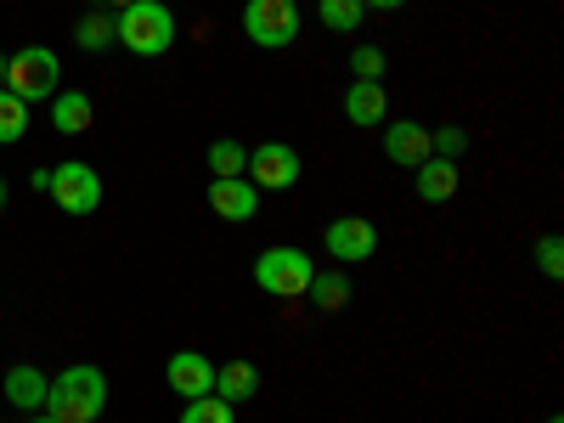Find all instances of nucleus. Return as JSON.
<instances>
[{
	"label": "nucleus",
	"instance_id": "obj_1",
	"mask_svg": "<svg viewBox=\"0 0 564 423\" xmlns=\"http://www.w3.org/2000/svg\"><path fill=\"white\" fill-rule=\"evenodd\" d=\"M175 34L181 29L164 0H130L124 12H113V45H124L130 57H164Z\"/></svg>",
	"mask_w": 564,
	"mask_h": 423
},
{
	"label": "nucleus",
	"instance_id": "obj_2",
	"mask_svg": "<svg viewBox=\"0 0 564 423\" xmlns=\"http://www.w3.org/2000/svg\"><path fill=\"white\" fill-rule=\"evenodd\" d=\"M108 406V379L102 367H68L52 379V390H45V412H52L57 423H97Z\"/></svg>",
	"mask_w": 564,
	"mask_h": 423
},
{
	"label": "nucleus",
	"instance_id": "obj_3",
	"mask_svg": "<svg viewBox=\"0 0 564 423\" xmlns=\"http://www.w3.org/2000/svg\"><path fill=\"white\" fill-rule=\"evenodd\" d=\"M0 90H12L18 102H52L57 90H63V57L52 52V45H23V52L7 57V85Z\"/></svg>",
	"mask_w": 564,
	"mask_h": 423
},
{
	"label": "nucleus",
	"instance_id": "obj_4",
	"mask_svg": "<svg viewBox=\"0 0 564 423\" xmlns=\"http://www.w3.org/2000/svg\"><path fill=\"white\" fill-rule=\"evenodd\" d=\"M311 276H316V265H311V254L294 249V243H276V249H265V254L254 260V289L271 294V300H305Z\"/></svg>",
	"mask_w": 564,
	"mask_h": 423
},
{
	"label": "nucleus",
	"instance_id": "obj_5",
	"mask_svg": "<svg viewBox=\"0 0 564 423\" xmlns=\"http://www.w3.org/2000/svg\"><path fill=\"white\" fill-rule=\"evenodd\" d=\"M243 34L260 52H282L300 40V0H249L243 7Z\"/></svg>",
	"mask_w": 564,
	"mask_h": 423
},
{
	"label": "nucleus",
	"instance_id": "obj_6",
	"mask_svg": "<svg viewBox=\"0 0 564 423\" xmlns=\"http://www.w3.org/2000/svg\"><path fill=\"white\" fill-rule=\"evenodd\" d=\"M45 193H52V204L63 215H97L102 209V175L79 159H68V164H52V186Z\"/></svg>",
	"mask_w": 564,
	"mask_h": 423
},
{
	"label": "nucleus",
	"instance_id": "obj_7",
	"mask_svg": "<svg viewBox=\"0 0 564 423\" xmlns=\"http://www.w3.org/2000/svg\"><path fill=\"white\" fill-rule=\"evenodd\" d=\"M243 175L260 186V193H289V186H300L305 164H300V153L289 148V141H260V148L249 153V164H243Z\"/></svg>",
	"mask_w": 564,
	"mask_h": 423
},
{
	"label": "nucleus",
	"instance_id": "obj_8",
	"mask_svg": "<svg viewBox=\"0 0 564 423\" xmlns=\"http://www.w3.org/2000/svg\"><path fill=\"white\" fill-rule=\"evenodd\" d=\"M322 249L334 260H345V265H361V260L379 254V226H372L367 215H339V220H327Z\"/></svg>",
	"mask_w": 564,
	"mask_h": 423
},
{
	"label": "nucleus",
	"instance_id": "obj_9",
	"mask_svg": "<svg viewBox=\"0 0 564 423\" xmlns=\"http://www.w3.org/2000/svg\"><path fill=\"white\" fill-rule=\"evenodd\" d=\"M209 209H215L220 220H231V226H243V220H254V209H260V186H254L249 175L209 181Z\"/></svg>",
	"mask_w": 564,
	"mask_h": 423
},
{
	"label": "nucleus",
	"instance_id": "obj_10",
	"mask_svg": "<svg viewBox=\"0 0 564 423\" xmlns=\"http://www.w3.org/2000/svg\"><path fill=\"white\" fill-rule=\"evenodd\" d=\"M430 124H417V119H395L384 124V159L401 164V170H417L423 159H430Z\"/></svg>",
	"mask_w": 564,
	"mask_h": 423
},
{
	"label": "nucleus",
	"instance_id": "obj_11",
	"mask_svg": "<svg viewBox=\"0 0 564 423\" xmlns=\"http://www.w3.org/2000/svg\"><path fill=\"white\" fill-rule=\"evenodd\" d=\"M170 390L198 401V395H215V361L204 350H175L170 356Z\"/></svg>",
	"mask_w": 564,
	"mask_h": 423
},
{
	"label": "nucleus",
	"instance_id": "obj_12",
	"mask_svg": "<svg viewBox=\"0 0 564 423\" xmlns=\"http://www.w3.org/2000/svg\"><path fill=\"white\" fill-rule=\"evenodd\" d=\"M412 175H417V198H423V204H452V198H457V186H463L457 159H441V153H430Z\"/></svg>",
	"mask_w": 564,
	"mask_h": 423
},
{
	"label": "nucleus",
	"instance_id": "obj_13",
	"mask_svg": "<svg viewBox=\"0 0 564 423\" xmlns=\"http://www.w3.org/2000/svg\"><path fill=\"white\" fill-rule=\"evenodd\" d=\"M345 119H350V124H390L384 79H350V90H345Z\"/></svg>",
	"mask_w": 564,
	"mask_h": 423
},
{
	"label": "nucleus",
	"instance_id": "obj_14",
	"mask_svg": "<svg viewBox=\"0 0 564 423\" xmlns=\"http://www.w3.org/2000/svg\"><path fill=\"white\" fill-rule=\"evenodd\" d=\"M215 395H220L226 406L254 401V395H260V367H254V361H226V367H215Z\"/></svg>",
	"mask_w": 564,
	"mask_h": 423
},
{
	"label": "nucleus",
	"instance_id": "obj_15",
	"mask_svg": "<svg viewBox=\"0 0 564 423\" xmlns=\"http://www.w3.org/2000/svg\"><path fill=\"white\" fill-rule=\"evenodd\" d=\"M45 390H52V379H45L40 367H12L7 372V401L18 412H45Z\"/></svg>",
	"mask_w": 564,
	"mask_h": 423
},
{
	"label": "nucleus",
	"instance_id": "obj_16",
	"mask_svg": "<svg viewBox=\"0 0 564 423\" xmlns=\"http://www.w3.org/2000/svg\"><path fill=\"white\" fill-rule=\"evenodd\" d=\"M90 119H97V108H90L85 90H57V97H52V124H57L63 135H85Z\"/></svg>",
	"mask_w": 564,
	"mask_h": 423
},
{
	"label": "nucleus",
	"instance_id": "obj_17",
	"mask_svg": "<svg viewBox=\"0 0 564 423\" xmlns=\"http://www.w3.org/2000/svg\"><path fill=\"white\" fill-rule=\"evenodd\" d=\"M305 294H311V305L327 311V316L345 311V305H350V271H316Z\"/></svg>",
	"mask_w": 564,
	"mask_h": 423
},
{
	"label": "nucleus",
	"instance_id": "obj_18",
	"mask_svg": "<svg viewBox=\"0 0 564 423\" xmlns=\"http://www.w3.org/2000/svg\"><path fill=\"white\" fill-rule=\"evenodd\" d=\"M316 18H322V29H334V34H356L367 7L361 0H316Z\"/></svg>",
	"mask_w": 564,
	"mask_h": 423
},
{
	"label": "nucleus",
	"instance_id": "obj_19",
	"mask_svg": "<svg viewBox=\"0 0 564 423\" xmlns=\"http://www.w3.org/2000/svg\"><path fill=\"white\" fill-rule=\"evenodd\" d=\"M74 40H79V52H108L113 45V18L108 12H85L74 23Z\"/></svg>",
	"mask_w": 564,
	"mask_h": 423
},
{
	"label": "nucleus",
	"instance_id": "obj_20",
	"mask_svg": "<svg viewBox=\"0 0 564 423\" xmlns=\"http://www.w3.org/2000/svg\"><path fill=\"white\" fill-rule=\"evenodd\" d=\"M243 164H249V148L243 141H209V170H215V181H226V175H243Z\"/></svg>",
	"mask_w": 564,
	"mask_h": 423
},
{
	"label": "nucleus",
	"instance_id": "obj_21",
	"mask_svg": "<svg viewBox=\"0 0 564 423\" xmlns=\"http://www.w3.org/2000/svg\"><path fill=\"white\" fill-rule=\"evenodd\" d=\"M23 130H29V102H18L12 90H0V148L23 141Z\"/></svg>",
	"mask_w": 564,
	"mask_h": 423
},
{
	"label": "nucleus",
	"instance_id": "obj_22",
	"mask_svg": "<svg viewBox=\"0 0 564 423\" xmlns=\"http://www.w3.org/2000/svg\"><path fill=\"white\" fill-rule=\"evenodd\" d=\"M181 423H238V406H226L220 395H198V401H186Z\"/></svg>",
	"mask_w": 564,
	"mask_h": 423
},
{
	"label": "nucleus",
	"instance_id": "obj_23",
	"mask_svg": "<svg viewBox=\"0 0 564 423\" xmlns=\"http://www.w3.org/2000/svg\"><path fill=\"white\" fill-rule=\"evenodd\" d=\"M350 74L356 79H384V52H379V45H356V52H350Z\"/></svg>",
	"mask_w": 564,
	"mask_h": 423
},
{
	"label": "nucleus",
	"instance_id": "obj_24",
	"mask_svg": "<svg viewBox=\"0 0 564 423\" xmlns=\"http://www.w3.org/2000/svg\"><path fill=\"white\" fill-rule=\"evenodd\" d=\"M430 148H435L441 159H457V153L468 148V135H463V124H441V130H430Z\"/></svg>",
	"mask_w": 564,
	"mask_h": 423
},
{
	"label": "nucleus",
	"instance_id": "obj_25",
	"mask_svg": "<svg viewBox=\"0 0 564 423\" xmlns=\"http://www.w3.org/2000/svg\"><path fill=\"white\" fill-rule=\"evenodd\" d=\"M536 265H542V276L558 282V276H564V243H558V238H542V243H536Z\"/></svg>",
	"mask_w": 564,
	"mask_h": 423
},
{
	"label": "nucleus",
	"instance_id": "obj_26",
	"mask_svg": "<svg viewBox=\"0 0 564 423\" xmlns=\"http://www.w3.org/2000/svg\"><path fill=\"white\" fill-rule=\"evenodd\" d=\"M361 7H367V12H401L406 0H361Z\"/></svg>",
	"mask_w": 564,
	"mask_h": 423
},
{
	"label": "nucleus",
	"instance_id": "obj_27",
	"mask_svg": "<svg viewBox=\"0 0 564 423\" xmlns=\"http://www.w3.org/2000/svg\"><path fill=\"white\" fill-rule=\"evenodd\" d=\"M29 423H57L52 412H29Z\"/></svg>",
	"mask_w": 564,
	"mask_h": 423
},
{
	"label": "nucleus",
	"instance_id": "obj_28",
	"mask_svg": "<svg viewBox=\"0 0 564 423\" xmlns=\"http://www.w3.org/2000/svg\"><path fill=\"white\" fill-rule=\"evenodd\" d=\"M102 7H113V12H124V7H130V0H102Z\"/></svg>",
	"mask_w": 564,
	"mask_h": 423
},
{
	"label": "nucleus",
	"instance_id": "obj_29",
	"mask_svg": "<svg viewBox=\"0 0 564 423\" xmlns=\"http://www.w3.org/2000/svg\"><path fill=\"white\" fill-rule=\"evenodd\" d=\"M0 209H7V181H0Z\"/></svg>",
	"mask_w": 564,
	"mask_h": 423
},
{
	"label": "nucleus",
	"instance_id": "obj_30",
	"mask_svg": "<svg viewBox=\"0 0 564 423\" xmlns=\"http://www.w3.org/2000/svg\"><path fill=\"white\" fill-rule=\"evenodd\" d=\"M0 85H7V57H0Z\"/></svg>",
	"mask_w": 564,
	"mask_h": 423
},
{
	"label": "nucleus",
	"instance_id": "obj_31",
	"mask_svg": "<svg viewBox=\"0 0 564 423\" xmlns=\"http://www.w3.org/2000/svg\"><path fill=\"white\" fill-rule=\"evenodd\" d=\"M547 423H564V417H547Z\"/></svg>",
	"mask_w": 564,
	"mask_h": 423
}]
</instances>
